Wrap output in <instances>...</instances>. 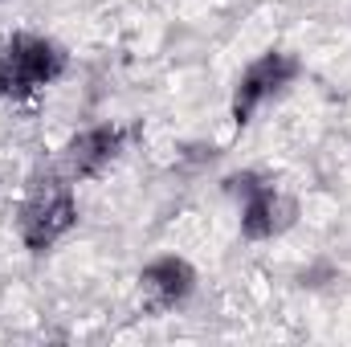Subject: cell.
Wrapping results in <instances>:
<instances>
[{
	"label": "cell",
	"mask_w": 351,
	"mask_h": 347,
	"mask_svg": "<svg viewBox=\"0 0 351 347\" xmlns=\"http://www.w3.org/2000/svg\"><path fill=\"white\" fill-rule=\"evenodd\" d=\"M225 188H229V196H241V200H250V196H258L265 184H262V176L258 172H237V176H229L225 180Z\"/></svg>",
	"instance_id": "52a82bcc"
},
{
	"label": "cell",
	"mask_w": 351,
	"mask_h": 347,
	"mask_svg": "<svg viewBox=\"0 0 351 347\" xmlns=\"http://www.w3.org/2000/svg\"><path fill=\"white\" fill-rule=\"evenodd\" d=\"M294 74H298V62L286 58V53H265V58H258V62L241 74V86H237V98H233L237 123H245V119L254 115V106H258L262 98H269L274 90H282Z\"/></svg>",
	"instance_id": "3957f363"
},
{
	"label": "cell",
	"mask_w": 351,
	"mask_h": 347,
	"mask_svg": "<svg viewBox=\"0 0 351 347\" xmlns=\"http://www.w3.org/2000/svg\"><path fill=\"white\" fill-rule=\"evenodd\" d=\"M66 70V53L62 45L45 41V37H16L8 45V53L0 58V74H4V94H33L37 86H49L58 74Z\"/></svg>",
	"instance_id": "7a4b0ae2"
},
{
	"label": "cell",
	"mask_w": 351,
	"mask_h": 347,
	"mask_svg": "<svg viewBox=\"0 0 351 347\" xmlns=\"http://www.w3.org/2000/svg\"><path fill=\"white\" fill-rule=\"evenodd\" d=\"M139 282H143V294H147L156 307H172V302H180V298L192 294L196 270L184 258H156L152 265H143Z\"/></svg>",
	"instance_id": "5b68a950"
},
{
	"label": "cell",
	"mask_w": 351,
	"mask_h": 347,
	"mask_svg": "<svg viewBox=\"0 0 351 347\" xmlns=\"http://www.w3.org/2000/svg\"><path fill=\"white\" fill-rule=\"evenodd\" d=\"M74 221H78V200H74L70 184H58V180H53V184L37 188V192L25 200V208H21V217H16V233H21V241H25L33 254H41V250H49L62 233H70Z\"/></svg>",
	"instance_id": "6da1fadb"
},
{
	"label": "cell",
	"mask_w": 351,
	"mask_h": 347,
	"mask_svg": "<svg viewBox=\"0 0 351 347\" xmlns=\"http://www.w3.org/2000/svg\"><path fill=\"white\" fill-rule=\"evenodd\" d=\"M0 94H4V74H0Z\"/></svg>",
	"instance_id": "ba28073f"
},
{
	"label": "cell",
	"mask_w": 351,
	"mask_h": 347,
	"mask_svg": "<svg viewBox=\"0 0 351 347\" xmlns=\"http://www.w3.org/2000/svg\"><path fill=\"white\" fill-rule=\"evenodd\" d=\"M119 143H123V135L114 127H90L70 143V168L78 176H94L98 168H106L114 160Z\"/></svg>",
	"instance_id": "8992f818"
},
{
	"label": "cell",
	"mask_w": 351,
	"mask_h": 347,
	"mask_svg": "<svg viewBox=\"0 0 351 347\" xmlns=\"http://www.w3.org/2000/svg\"><path fill=\"white\" fill-rule=\"evenodd\" d=\"M294 221H298V204H294L290 196L274 192L269 184H265L258 196H250L245 208H241V233H245L250 241L278 237V233H286Z\"/></svg>",
	"instance_id": "277c9868"
}]
</instances>
